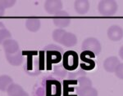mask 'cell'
<instances>
[{
  "mask_svg": "<svg viewBox=\"0 0 123 96\" xmlns=\"http://www.w3.org/2000/svg\"><path fill=\"white\" fill-rule=\"evenodd\" d=\"M79 84V88L90 87L92 86V81L89 77H80L77 80Z\"/></svg>",
  "mask_w": 123,
  "mask_h": 96,
  "instance_id": "20",
  "label": "cell"
},
{
  "mask_svg": "<svg viewBox=\"0 0 123 96\" xmlns=\"http://www.w3.org/2000/svg\"><path fill=\"white\" fill-rule=\"evenodd\" d=\"M62 3L59 0H48L44 3V9L49 14L56 15L62 11Z\"/></svg>",
  "mask_w": 123,
  "mask_h": 96,
  "instance_id": "6",
  "label": "cell"
},
{
  "mask_svg": "<svg viewBox=\"0 0 123 96\" xmlns=\"http://www.w3.org/2000/svg\"><path fill=\"white\" fill-rule=\"evenodd\" d=\"M6 59L7 62L12 66H19L23 62V56L21 51L13 54H6Z\"/></svg>",
  "mask_w": 123,
  "mask_h": 96,
  "instance_id": "11",
  "label": "cell"
},
{
  "mask_svg": "<svg viewBox=\"0 0 123 96\" xmlns=\"http://www.w3.org/2000/svg\"><path fill=\"white\" fill-rule=\"evenodd\" d=\"M16 3L14 0H0V10L4 11L5 9L12 7Z\"/></svg>",
  "mask_w": 123,
  "mask_h": 96,
  "instance_id": "21",
  "label": "cell"
},
{
  "mask_svg": "<svg viewBox=\"0 0 123 96\" xmlns=\"http://www.w3.org/2000/svg\"><path fill=\"white\" fill-rule=\"evenodd\" d=\"M107 35L110 40L114 41V42L120 41L123 38V29L119 25H112L108 29Z\"/></svg>",
  "mask_w": 123,
  "mask_h": 96,
  "instance_id": "7",
  "label": "cell"
},
{
  "mask_svg": "<svg viewBox=\"0 0 123 96\" xmlns=\"http://www.w3.org/2000/svg\"><path fill=\"white\" fill-rule=\"evenodd\" d=\"M80 59L81 60L83 61L82 64H80V67L82 69L84 70H91L94 68L95 66V63L93 60L91 59L86 57L85 56V51H83L80 54Z\"/></svg>",
  "mask_w": 123,
  "mask_h": 96,
  "instance_id": "15",
  "label": "cell"
},
{
  "mask_svg": "<svg viewBox=\"0 0 123 96\" xmlns=\"http://www.w3.org/2000/svg\"><path fill=\"white\" fill-rule=\"evenodd\" d=\"M12 83L13 81L11 77L7 75L0 76V91H7L8 87Z\"/></svg>",
  "mask_w": 123,
  "mask_h": 96,
  "instance_id": "16",
  "label": "cell"
},
{
  "mask_svg": "<svg viewBox=\"0 0 123 96\" xmlns=\"http://www.w3.org/2000/svg\"><path fill=\"white\" fill-rule=\"evenodd\" d=\"M7 92L8 96H29L21 86L15 83H12L10 86Z\"/></svg>",
  "mask_w": 123,
  "mask_h": 96,
  "instance_id": "13",
  "label": "cell"
},
{
  "mask_svg": "<svg viewBox=\"0 0 123 96\" xmlns=\"http://www.w3.org/2000/svg\"><path fill=\"white\" fill-rule=\"evenodd\" d=\"M64 32H65V30L62 29H55V30L53 32V39L56 42H58L59 43V42H60V40L62 38V34H64Z\"/></svg>",
  "mask_w": 123,
  "mask_h": 96,
  "instance_id": "22",
  "label": "cell"
},
{
  "mask_svg": "<svg viewBox=\"0 0 123 96\" xmlns=\"http://www.w3.org/2000/svg\"><path fill=\"white\" fill-rule=\"evenodd\" d=\"M115 74L119 79L123 80V64L120 63V64L117 66V68L115 70Z\"/></svg>",
  "mask_w": 123,
  "mask_h": 96,
  "instance_id": "23",
  "label": "cell"
},
{
  "mask_svg": "<svg viewBox=\"0 0 123 96\" xmlns=\"http://www.w3.org/2000/svg\"><path fill=\"white\" fill-rule=\"evenodd\" d=\"M12 37L11 33L7 30V29L4 26V25L0 22V44L3 45V42L7 39H10Z\"/></svg>",
  "mask_w": 123,
  "mask_h": 96,
  "instance_id": "18",
  "label": "cell"
},
{
  "mask_svg": "<svg viewBox=\"0 0 123 96\" xmlns=\"http://www.w3.org/2000/svg\"><path fill=\"white\" fill-rule=\"evenodd\" d=\"M3 15H4V11L0 10V16H3Z\"/></svg>",
  "mask_w": 123,
  "mask_h": 96,
  "instance_id": "25",
  "label": "cell"
},
{
  "mask_svg": "<svg viewBox=\"0 0 123 96\" xmlns=\"http://www.w3.org/2000/svg\"><path fill=\"white\" fill-rule=\"evenodd\" d=\"M3 46L6 54H13V53H16L20 51L18 42L16 40H13V39L11 38L6 40L3 43Z\"/></svg>",
  "mask_w": 123,
  "mask_h": 96,
  "instance_id": "12",
  "label": "cell"
},
{
  "mask_svg": "<svg viewBox=\"0 0 123 96\" xmlns=\"http://www.w3.org/2000/svg\"><path fill=\"white\" fill-rule=\"evenodd\" d=\"M53 22L57 27H58L60 29L69 26L71 24L70 15L65 11H60L58 13L54 15Z\"/></svg>",
  "mask_w": 123,
  "mask_h": 96,
  "instance_id": "4",
  "label": "cell"
},
{
  "mask_svg": "<svg viewBox=\"0 0 123 96\" xmlns=\"http://www.w3.org/2000/svg\"><path fill=\"white\" fill-rule=\"evenodd\" d=\"M74 8L77 14L84 15L90 10V2L87 0H77L74 3Z\"/></svg>",
  "mask_w": 123,
  "mask_h": 96,
  "instance_id": "10",
  "label": "cell"
},
{
  "mask_svg": "<svg viewBox=\"0 0 123 96\" xmlns=\"http://www.w3.org/2000/svg\"><path fill=\"white\" fill-rule=\"evenodd\" d=\"M77 94H78V96H98L97 90L92 86L78 88Z\"/></svg>",
  "mask_w": 123,
  "mask_h": 96,
  "instance_id": "17",
  "label": "cell"
},
{
  "mask_svg": "<svg viewBox=\"0 0 123 96\" xmlns=\"http://www.w3.org/2000/svg\"><path fill=\"white\" fill-rule=\"evenodd\" d=\"M40 20L37 18H30L25 20V27L31 32H37L40 29Z\"/></svg>",
  "mask_w": 123,
  "mask_h": 96,
  "instance_id": "14",
  "label": "cell"
},
{
  "mask_svg": "<svg viewBox=\"0 0 123 96\" xmlns=\"http://www.w3.org/2000/svg\"><path fill=\"white\" fill-rule=\"evenodd\" d=\"M59 43L67 46V47H71V46H74L76 45L77 38L76 35L72 34V33H68L65 31L64 34L62 36Z\"/></svg>",
  "mask_w": 123,
  "mask_h": 96,
  "instance_id": "8",
  "label": "cell"
},
{
  "mask_svg": "<svg viewBox=\"0 0 123 96\" xmlns=\"http://www.w3.org/2000/svg\"><path fill=\"white\" fill-rule=\"evenodd\" d=\"M82 50L90 51L94 55H98L102 51L101 43L95 38H88L85 39L82 43Z\"/></svg>",
  "mask_w": 123,
  "mask_h": 96,
  "instance_id": "3",
  "label": "cell"
},
{
  "mask_svg": "<svg viewBox=\"0 0 123 96\" xmlns=\"http://www.w3.org/2000/svg\"><path fill=\"white\" fill-rule=\"evenodd\" d=\"M62 60V55L59 51H49L48 53V60L51 64L58 63Z\"/></svg>",
  "mask_w": 123,
  "mask_h": 96,
  "instance_id": "19",
  "label": "cell"
},
{
  "mask_svg": "<svg viewBox=\"0 0 123 96\" xmlns=\"http://www.w3.org/2000/svg\"><path fill=\"white\" fill-rule=\"evenodd\" d=\"M119 56H120V57L123 60V46L119 49Z\"/></svg>",
  "mask_w": 123,
  "mask_h": 96,
  "instance_id": "24",
  "label": "cell"
},
{
  "mask_svg": "<svg viewBox=\"0 0 123 96\" xmlns=\"http://www.w3.org/2000/svg\"><path fill=\"white\" fill-rule=\"evenodd\" d=\"M120 64V60L116 56H110L107 58L104 62V68L105 71L108 72H114L117 66Z\"/></svg>",
  "mask_w": 123,
  "mask_h": 96,
  "instance_id": "9",
  "label": "cell"
},
{
  "mask_svg": "<svg viewBox=\"0 0 123 96\" xmlns=\"http://www.w3.org/2000/svg\"><path fill=\"white\" fill-rule=\"evenodd\" d=\"M62 85L57 80H48L46 81V96H61Z\"/></svg>",
  "mask_w": 123,
  "mask_h": 96,
  "instance_id": "5",
  "label": "cell"
},
{
  "mask_svg": "<svg viewBox=\"0 0 123 96\" xmlns=\"http://www.w3.org/2000/svg\"><path fill=\"white\" fill-rule=\"evenodd\" d=\"M79 64V58L76 52L73 51H68L65 52L63 55V61L62 64L63 67L66 70L73 71L77 68Z\"/></svg>",
  "mask_w": 123,
  "mask_h": 96,
  "instance_id": "2",
  "label": "cell"
},
{
  "mask_svg": "<svg viewBox=\"0 0 123 96\" xmlns=\"http://www.w3.org/2000/svg\"><path fill=\"white\" fill-rule=\"evenodd\" d=\"M117 3L113 0H103L98 3V12L103 16H112L117 11Z\"/></svg>",
  "mask_w": 123,
  "mask_h": 96,
  "instance_id": "1",
  "label": "cell"
}]
</instances>
